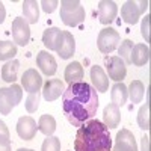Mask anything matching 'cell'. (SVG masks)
<instances>
[{"instance_id": "cell-25", "label": "cell", "mask_w": 151, "mask_h": 151, "mask_svg": "<svg viewBox=\"0 0 151 151\" xmlns=\"http://www.w3.org/2000/svg\"><path fill=\"white\" fill-rule=\"evenodd\" d=\"M144 91H145V88H144V83L141 80H133L129 86V97L133 103H141L142 101V98H144Z\"/></svg>"}, {"instance_id": "cell-29", "label": "cell", "mask_w": 151, "mask_h": 151, "mask_svg": "<svg viewBox=\"0 0 151 151\" xmlns=\"http://www.w3.org/2000/svg\"><path fill=\"white\" fill-rule=\"evenodd\" d=\"M40 100H41V92H32L26 98V110L29 113L36 112V109L40 107Z\"/></svg>"}, {"instance_id": "cell-32", "label": "cell", "mask_w": 151, "mask_h": 151, "mask_svg": "<svg viewBox=\"0 0 151 151\" xmlns=\"http://www.w3.org/2000/svg\"><path fill=\"white\" fill-rule=\"evenodd\" d=\"M58 5H59V2H56V0H50V2H48V0H42V2H41V6H42V9L47 12V14L53 12Z\"/></svg>"}, {"instance_id": "cell-6", "label": "cell", "mask_w": 151, "mask_h": 151, "mask_svg": "<svg viewBox=\"0 0 151 151\" xmlns=\"http://www.w3.org/2000/svg\"><path fill=\"white\" fill-rule=\"evenodd\" d=\"M12 38L18 45H26L30 41V27L29 23L23 17H17L12 21Z\"/></svg>"}, {"instance_id": "cell-14", "label": "cell", "mask_w": 151, "mask_h": 151, "mask_svg": "<svg viewBox=\"0 0 151 151\" xmlns=\"http://www.w3.org/2000/svg\"><path fill=\"white\" fill-rule=\"evenodd\" d=\"M36 64L38 67H40V70L45 74V76H53L58 70V64L55 58L50 55L48 52H45V50H42V52L38 53L36 56Z\"/></svg>"}, {"instance_id": "cell-17", "label": "cell", "mask_w": 151, "mask_h": 151, "mask_svg": "<svg viewBox=\"0 0 151 151\" xmlns=\"http://www.w3.org/2000/svg\"><path fill=\"white\" fill-rule=\"evenodd\" d=\"M121 15L127 24H136L141 17V9L137 6V2H133V0L125 2L121 8Z\"/></svg>"}, {"instance_id": "cell-3", "label": "cell", "mask_w": 151, "mask_h": 151, "mask_svg": "<svg viewBox=\"0 0 151 151\" xmlns=\"http://www.w3.org/2000/svg\"><path fill=\"white\" fill-rule=\"evenodd\" d=\"M60 18L67 26H77L85 21V8L80 2H76V0H62Z\"/></svg>"}, {"instance_id": "cell-21", "label": "cell", "mask_w": 151, "mask_h": 151, "mask_svg": "<svg viewBox=\"0 0 151 151\" xmlns=\"http://www.w3.org/2000/svg\"><path fill=\"white\" fill-rule=\"evenodd\" d=\"M110 97H112V103L119 106H124L125 101L129 98V92H127V86H125L122 82L115 83L112 86V91H110Z\"/></svg>"}, {"instance_id": "cell-13", "label": "cell", "mask_w": 151, "mask_h": 151, "mask_svg": "<svg viewBox=\"0 0 151 151\" xmlns=\"http://www.w3.org/2000/svg\"><path fill=\"white\" fill-rule=\"evenodd\" d=\"M118 14V6L110 0H101L98 3V17L103 24H110Z\"/></svg>"}, {"instance_id": "cell-38", "label": "cell", "mask_w": 151, "mask_h": 151, "mask_svg": "<svg viewBox=\"0 0 151 151\" xmlns=\"http://www.w3.org/2000/svg\"><path fill=\"white\" fill-rule=\"evenodd\" d=\"M17 151H33V150H29V148H20V150H17Z\"/></svg>"}, {"instance_id": "cell-2", "label": "cell", "mask_w": 151, "mask_h": 151, "mask_svg": "<svg viewBox=\"0 0 151 151\" xmlns=\"http://www.w3.org/2000/svg\"><path fill=\"white\" fill-rule=\"evenodd\" d=\"M76 151H112L109 129L98 119H89L76 133Z\"/></svg>"}, {"instance_id": "cell-20", "label": "cell", "mask_w": 151, "mask_h": 151, "mask_svg": "<svg viewBox=\"0 0 151 151\" xmlns=\"http://www.w3.org/2000/svg\"><path fill=\"white\" fill-rule=\"evenodd\" d=\"M23 14L24 20L30 24H35L40 18V3L36 0H26L23 2Z\"/></svg>"}, {"instance_id": "cell-22", "label": "cell", "mask_w": 151, "mask_h": 151, "mask_svg": "<svg viewBox=\"0 0 151 151\" xmlns=\"http://www.w3.org/2000/svg\"><path fill=\"white\" fill-rule=\"evenodd\" d=\"M83 79V67L79 62H71L65 68V80L67 83L73 85V83H79Z\"/></svg>"}, {"instance_id": "cell-37", "label": "cell", "mask_w": 151, "mask_h": 151, "mask_svg": "<svg viewBox=\"0 0 151 151\" xmlns=\"http://www.w3.org/2000/svg\"><path fill=\"white\" fill-rule=\"evenodd\" d=\"M137 6H139V9H141V14H144V12L147 11V8H148V2H147V0L137 2Z\"/></svg>"}, {"instance_id": "cell-24", "label": "cell", "mask_w": 151, "mask_h": 151, "mask_svg": "<svg viewBox=\"0 0 151 151\" xmlns=\"http://www.w3.org/2000/svg\"><path fill=\"white\" fill-rule=\"evenodd\" d=\"M38 130L41 133H44L45 136H52L56 130V119L52 115H42L40 118V122H38Z\"/></svg>"}, {"instance_id": "cell-8", "label": "cell", "mask_w": 151, "mask_h": 151, "mask_svg": "<svg viewBox=\"0 0 151 151\" xmlns=\"http://www.w3.org/2000/svg\"><path fill=\"white\" fill-rule=\"evenodd\" d=\"M112 151H137V144L133 133L127 129H121V132L116 133L115 147Z\"/></svg>"}, {"instance_id": "cell-4", "label": "cell", "mask_w": 151, "mask_h": 151, "mask_svg": "<svg viewBox=\"0 0 151 151\" xmlns=\"http://www.w3.org/2000/svg\"><path fill=\"white\" fill-rule=\"evenodd\" d=\"M21 98H23L21 86L12 85L11 88H0V113L9 115L11 110L21 101Z\"/></svg>"}, {"instance_id": "cell-34", "label": "cell", "mask_w": 151, "mask_h": 151, "mask_svg": "<svg viewBox=\"0 0 151 151\" xmlns=\"http://www.w3.org/2000/svg\"><path fill=\"white\" fill-rule=\"evenodd\" d=\"M0 137H5V139H9V130L6 127V124L0 119Z\"/></svg>"}, {"instance_id": "cell-36", "label": "cell", "mask_w": 151, "mask_h": 151, "mask_svg": "<svg viewBox=\"0 0 151 151\" xmlns=\"http://www.w3.org/2000/svg\"><path fill=\"white\" fill-rule=\"evenodd\" d=\"M5 17H6V11H5V6H3V3L0 2V24H2V23L5 21Z\"/></svg>"}, {"instance_id": "cell-19", "label": "cell", "mask_w": 151, "mask_h": 151, "mask_svg": "<svg viewBox=\"0 0 151 151\" xmlns=\"http://www.w3.org/2000/svg\"><path fill=\"white\" fill-rule=\"evenodd\" d=\"M76 52V41H74V36L70 32H64V40H62L60 47L58 48V55L62 59H70Z\"/></svg>"}, {"instance_id": "cell-33", "label": "cell", "mask_w": 151, "mask_h": 151, "mask_svg": "<svg viewBox=\"0 0 151 151\" xmlns=\"http://www.w3.org/2000/svg\"><path fill=\"white\" fill-rule=\"evenodd\" d=\"M0 151H11V139L0 137Z\"/></svg>"}, {"instance_id": "cell-18", "label": "cell", "mask_w": 151, "mask_h": 151, "mask_svg": "<svg viewBox=\"0 0 151 151\" xmlns=\"http://www.w3.org/2000/svg\"><path fill=\"white\" fill-rule=\"evenodd\" d=\"M150 60V47L145 44H136L133 45L132 55H130V62L134 64L136 67H142L148 64Z\"/></svg>"}, {"instance_id": "cell-11", "label": "cell", "mask_w": 151, "mask_h": 151, "mask_svg": "<svg viewBox=\"0 0 151 151\" xmlns=\"http://www.w3.org/2000/svg\"><path fill=\"white\" fill-rule=\"evenodd\" d=\"M64 91H65V85L60 79H50L48 82H45L42 88V97L47 101H55L60 97V94H64Z\"/></svg>"}, {"instance_id": "cell-23", "label": "cell", "mask_w": 151, "mask_h": 151, "mask_svg": "<svg viewBox=\"0 0 151 151\" xmlns=\"http://www.w3.org/2000/svg\"><path fill=\"white\" fill-rule=\"evenodd\" d=\"M18 68H20V62L17 59H12L2 67V79L8 83H14L17 80L18 76Z\"/></svg>"}, {"instance_id": "cell-1", "label": "cell", "mask_w": 151, "mask_h": 151, "mask_svg": "<svg viewBox=\"0 0 151 151\" xmlns=\"http://www.w3.org/2000/svg\"><path fill=\"white\" fill-rule=\"evenodd\" d=\"M62 107L67 119L74 127H82L92 119L98 109L97 91L86 82L70 85L62 94Z\"/></svg>"}, {"instance_id": "cell-30", "label": "cell", "mask_w": 151, "mask_h": 151, "mask_svg": "<svg viewBox=\"0 0 151 151\" xmlns=\"http://www.w3.org/2000/svg\"><path fill=\"white\" fill-rule=\"evenodd\" d=\"M41 151H60V139L56 136H47V139L42 142Z\"/></svg>"}, {"instance_id": "cell-10", "label": "cell", "mask_w": 151, "mask_h": 151, "mask_svg": "<svg viewBox=\"0 0 151 151\" xmlns=\"http://www.w3.org/2000/svg\"><path fill=\"white\" fill-rule=\"evenodd\" d=\"M36 121L32 116H21L17 122V133L21 139L24 141H30L36 134Z\"/></svg>"}, {"instance_id": "cell-28", "label": "cell", "mask_w": 151, "mask_h": 151, "mask_svg": "<svg viewBox=\"0 0 151 151\" xmlns=\"http://www.w3.org/2000/svg\"><path fill=\"white\" fill-rule=\"evenodd\" d=\"M132 50H133V41H132V40H125V41H122L121 45H119V48H118V55H119L118 58L122 59V62H124L125 65H127V64H132V62H130Z\"/></svg>"}, {"instance_id": "cell-12", "label": "cell", "mask_w": 151, "mask_h": 151, "mask_svg": "<svg viewBox=\"0 0 151 151\" xmlns=\"http://www.w3.org/2000/svg\"><path fill=\"white\" fill-rule=\"evenodd\" d=\"M62 40H64V32L58 27H48L44 30L42 33V42L48 50H53V52H58V48L62 44Z\"/></svg>"}, {"instance_id": "cell-26", "label": "cell", "mask_w": 151, "mask_h": 151, "mask_svg": "<svg viewBox=\"0 0 151 151\" xmlns=\"http://www.w3.org/2000/svg\"><path fill=\"white\" fill-rule=\"evenodd\" d=\"M17 55V45L11 41H0V60L12 59Z\"/></svg>"}, {"instance_id": "cell-27", "label": "cell", "mask_w": 151, "mask_h": 151, "mask_svg": "<svg viewBox=\"0 0 151 151\" xmlns=\"http://www.w3.org/2000/svg\"><path fill=\"white\" fill-rule=\"evenodd\" d=\"M137 124L142 130H150V104L145 103L137 112Z\"/></svg>"}, {"instance_id": "cell-9", "label": "cell", "mask_w": 151, "mask_h": 151, "mask_svg": "<svg viewBox=\"0 0 151 151\" xmlns=\"http://www.w3.org/2000/svg\"><path fill=\"white\" fill-rule=\"evenodd\" d=\"M21 85L24 88V91H27L29 94L32 92H40L42 86V77L40 76L36 70L30 68L27 71H24L21 76Z\"/></svg>"}, {"instance_id": "cell-5", "label": "cell", "mask_w": 151, "mask_h": 151, "mask_svg": "<svg viewBox=\"0 0 151 151\" xmlns=\"http://www.w3.org/2000/svg\"><path fill=\"white\" fill-rule=\"evenodd\" d=\"M119 41H121L119 33L115 29H112V27H106L103 30H100L97 45H98V50L101 53H110V52H113V50L118 47Z\"/></svg>"}, {"instance_id": "cell-35", "label": "cell", "mask_w": 151, "mask_h": 151, "mask_svg": "<svg viewBox=\"0 0 151 151\" xmlns=\"http://www.w3.org/2000/svg\"><path fill=\"white\" fill-rule=\"evenodd\" d=\"M142 151H150V137L148 136L142 137Z\"/></svg>"}, {"instance_id": "cell-15", "label": "cell", "mask_w": 151, "mask_h": 151, "mask_svg": "<svg viewBox=\"0 0 151 151\" xmlns=\"http://www.w3.org/2000/svg\"><path fill=\"white\" fill-rule=\"evenodd\" d=\"M91 80L94 83V89L98 92H107L109 91V77L106 76V73L103 71L101 67L94 65L91 68Z\"/></svg>"}, {"instance_id": "cell-31", "label": "cell", "mask_w": 151, "mask_h": 151, "mask_svg": "<svg viewBox=\"0 0 151 151\" xmlns=\"http://www.w3.org/2000/svg\"><path fill=\"white\" fill-rule=\"evenodd\" d=\"M150 15H145V18L142 20V36L147 42H150Z\"/></svg>"}, {"instance_id": "cell-7", "label": "cell", "mask_w": 151, "mask_h": 151, "mask_svg": "<svg viewBox=\"0 0 151 151\" xmlns=\"http://www.w3.org/2000/svg\"><path fill=\"white\" fill-rule=\"evenodd\" d=\"M106 68H107V74H109V79L115 80L116 83L122 82L125 74H127V67L122 62L121 58L118 56H112L106 60Z\"/></svg>"}, {"instance_id": "cell-16", "label": "cell", "mask_w": 151, "mask_h": 151, "mask_svg": "<svg viewBox=\"0 0 151 151\" xmlns=\"http://www.w3.org/2000/svg\"><path fill=\"white\" fill-rule=\"evenodd\" d=\"M103 124L110 130V129H116L118 124L121 121V112H119V107L113 103H109L104 110H103Z\"/></svg>"}]
</instances>
